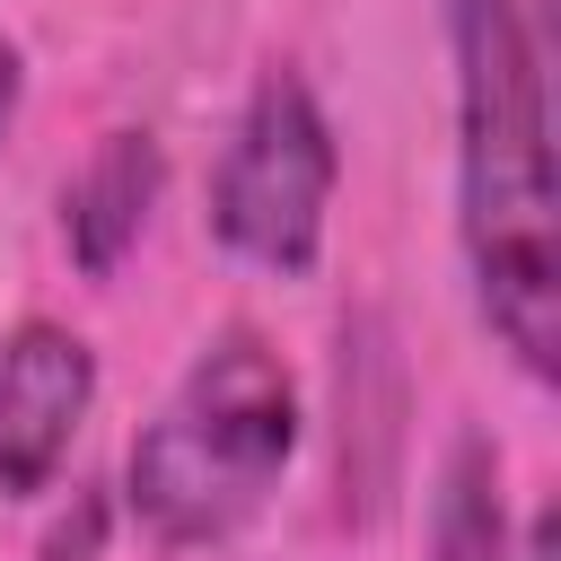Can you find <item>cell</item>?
I'll list each match as a JSON object with an SVG mask.
<instances>
[{
    "instance_id": "cell-1",
    "label": "cell",
    "mask_w": 561,
    "mask_h": 561,
    "mask_svg": "<svg viewBox=\"0 0 561 561\" xmlns=\"http://www.w3.org/2000/svg\"><path fill=\"white\" fill-rule=\"evenodd\" d=\"M456 114H465V245L491 333L526 377L561 368V228L552 123L526 0H456Z\"/></svg>"
},
{
    "instance_id": "cell-2",
    "label": "cell",
    "mask_w": 561,
    "mask_h": 561,
    "mask_svg": "<svg viewBox=\"0 0 561 561\" xmlns=\"http://www.w3.org/2000/svg\"><path fill=\"white\" fill-rule=\"evenodd\" d=\"M289 447H298L289 368L254 333H219L131 447L123 473L131 517L158 543H219L272 500Z\"/></svg>"
},
{
    "instance_id": "cell-3",
    "label": "cell",
    "mask_w": 561,
    "mask_h": 561,
    "mask_svg": "<svg viewBox=\"0 0 561 561\" xmlns=\"http://www.w3.org/2000/svg\"><path fill=\"white\" fill-rule=\"evenodd\" d=\"M324 202H333V131H324L307 79L272 70L219 158L210 228L228 254H245L263 272H307L324 245Z\"/></svg>"
},
{
    "instance_id": "cell-4",
    "label": "cell",
    "mask_w": 561,
    "mask_h": 561,
    "mask_svg": "<svg viewBox=\"0 0 561 561\" xmlns=\"http://www.w3.org/2000/svg\"><path fill=\"white\" fill-rule=\"evenodd\" d=\"M88 394H96V359L79 333L35 316L0 342V491L9 500H35L61 473L70 438L88 421Z\"/></svg>"
},
{
    "instance_id": "cell-5",
    "label": "cell",
    "mask_w": 561,
    "mask_h": 561,
    "mask_svg": "<svg viewBox=\"0 0 561 561\" xmlns=\"http://www.w3.org/2000/svg\"><path fill=\"white\" fill-rule=\"evenodd\" d=\"M149 202H158V140H149V131H114V140L88 158V175L70 184V254H79L88 272H114V263L131 254Z\"/></svg>"
},
{
    "instance_id": "cell-6",
    "label": "cell",
    "mask_w": 561,
    "mask_h": 561,
    "mask_svg": "<svg viewBox=\"0 0 561 561\" xmlns=\"http://www.w3.org/2000/svg\"><path fill=\"white\" fill-rule=\"evenodd\" d=\"M430 561H508V508H500V456L482 438H456L430 508Z\"/></svg>"
},
{
    "instance_id": "cell-7",
    "label": "cell",
    "mask_w": 561,
    "mask_h": 561,
    "mask_svg": "<svg viewBox=\"0 0 561 561\" xmlns=\"http://www.w3.org/2000/svg\"><path fill=\"white\" fill-rule=\"evenodd\" d=\"M9 114H18V53H9V35H0V131H9Z\"/></svg>"
}]
</instances>
